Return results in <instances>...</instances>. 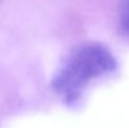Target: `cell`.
Instances as JSON below:
<instances>
[{
	"label": "cell",
	"instance_id": "cell-1",
	"mask_svg": "<svg viewBox=\"0 0 129 128\" xmlns=\"http://www.w3.org/2000/svg\"><path fill=\"white\" fill-rule=\"evenodd\" d=\"M117 69V58L105 45L84 43L69 52L59 64L51 87L67 104L74 106L91 83L114 74Z\"/></svg>",
	"mask_w": 129,
	"mask_h": 128
},
{
	"label": "cell",
	"instance_id": "cell-2",
	"mask_svg": "<svg viewBox=\"0 0 129 128\" xmlns=\"http://www.w3.org/2000/svg\"><path fill=\"white\" fill-rule=\"evenodd\" d=\"M119 21L123 30L129 34V0H122L119 6Z\"/></svg>",
	"mask_w": 129,
	"mask_h": 128
}]
</instances>
